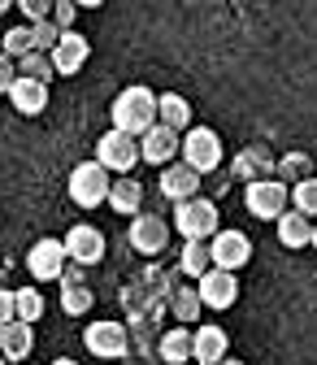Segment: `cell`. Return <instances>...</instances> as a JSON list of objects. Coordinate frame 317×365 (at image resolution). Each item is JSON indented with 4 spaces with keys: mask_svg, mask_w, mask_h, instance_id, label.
<instances>
[{
    "mask_svg": "<svg viewBox=\"0 0 317 365\" xmlns=\"http://www.w3.org/2000/svg\"><path fill=\"white\" fill-rule=\"evenodd\" d=\"M109 118H113V126L126 130V135H144V130L157 122V91L144 87V83L118 91V101L109 105Z\"/></svg>",
    "mask_w": 317,
    "mask_h": 365,
    "instance_id": "cell-1",
    "label": "cell"
},
{
    "mask_svg": "<svg viewBox=\"0 0 317 365\" xmlns=\"http://www.w3.org/2000/svg\"><path fill=\"white\" fill-rule=\"evenodd\" d=\"M109 187H113V170L100 165V161H83L70 170V182L66 192L78 209H96V205H109Z\"/></svg>",
    "mask_w": 317,
    "mask_h": 365,
    "instance_id": "cell-2",
    "label": "cell"
},
{
    "mask_svg": "<svg viewBox=\"0 0 317 365\" xmlns=\"http://www.w3.org/2000/svg\"><path fill=\"white\" fill-rule=\"evenodd\" d=\"M244 205L261 222H279L291 209V187H287V182H279V178H252L248 192H244Z\"/></svg>",
    "mask_w": 317,
    "mask_h": 365,
    "instance_id": "cell-3",
    "label": "cell"
},
{
    "mask_svg": "<svg viewBox=\"0 0 317 365\" xmlns=\"http://www.w3.org/2000/svg\"><path fill=\"white\" fill-rule=\"evenodd\" d=\"M170 226L183 240H209L217 231V205L204 200V196H187V200L174 205V222Z\"/></svg>",
    "mask_w": 317,
    "mask_h": 365,
    "instance_id": "cell-4",
    "label": "cell"
},
{
    "mask_svg": "<svg viewBox=\"0 0 317 365\" xmlns=\"http://www.w3.org/2000/svg\"><path fill=\"white\" fill-rule=\"evenodd\" d=\"M96 161L109 165L113 174H130L135 165L144 161V157H140V135H126V130L109 126L100 140H96Z\"/></svg>",
    "mask_w": 317,
    "mask_h": 365,
    "instance_id": "cell-5",
    "label": "cell"
},
{
    "mask_svg": "<svg viewBox=\"0 0 317 365\" xmlns=\"http://www.w3.org/2000/svg\"><path fill=\"white\" fill-rule=\"evenodd\" d=\"M178 157H183L192 170H200V174L217 170V165H222V140H217V130H213V126H187Z\"/></svg>",
    "mask_w": 317,
    "mask_h": 365,
    "instance_id": "cell-6",
    "label": "cell"
},
{
    "mask_svg": "<svg viewBox=\"0 0 317 365\" xmlns=\"http://www.w3.org/2000/svg\"><path fill=\"white\" fill-rule=\"evenodd\" d=\"M70 265V252H66V240H39L26 248V274L39 283H61V274Z\"/></svg>",
    "mask_w": 317,
    "mask_h": 365,
    "instance_id": "cell-7",
    "label": "cell"
},
{
    "mask_svg": "<svg viewBox=\"0 0 317 365\" xmlns=\"http://www.w3.org/2000/svg\"><path fill=\"white\" fill-rule=\"evenodd\" d=\"M196 287H200L204 309H213V313L235 309V300H239V279H235V269H222V265H209L200 279H196Z\"/></svg>",
    "mask_w": 317,
    "mask_h": 365,
    "instance_id": "cell-8",
    "label": "cell"
},
{
    "mask_svg": "<svg viewBox=\"0 0 317 365\" xmlns=\"http://www.w3.org/2000/svg\"><path fill=\"white\" fill-rule=\"evenodd\" d=\"M178 148H183V130L165 126L161 118L140 135V157H144L148 165H170V161L178 157Z\"/></svg>",
    "mask_w": 317,
    "mask_h": 365,
    "instance_id": "cell-9",
    "label": "cell"
},
{
    "mask_svg": "<svg viewBox=\"0 0 317 365\" xmlns=\"http://www.w3.org/2000/svg\"><path fill=\"white\" fill-rule=\"evenodd\" d=\"M170 231H174V226L161 213H135L130 217V248L144 252V257H157V252H165Z\"/></svg>",
    "mask_w": 317,
    "mask_h": 365,
    "instance_id": "cell-10",
    "label": "cell"
},
{
    "mask_svg": "<svg viewBox=\"0 0 317 365\" xmlns=\"http://www.w3.org/2000/svg\"><path fill=\"white\" fill-rule=\"evenodd\" d=\"M209 252H213V265H222V269H244L248 261H252V240L244 235V231H217L209 235Z\"/></svg>",
    "mask_w": 317,
    "mask_h": 365,
    "instance_id": "cell-11",
    "label": "cell"
},
{
    "mask_svg": "<svg viewBox=\"0 0 317 365\" xmlns=\"http://www.w3.org/2000/svg\"><path fill=\"white\" fill-rule=\"evenodd\" d=\"M83 344H87V352L92 356H100V361H118V356H126V327L122 322H109V317H100V322H92L83 331Z\"/></svg>",
    "mask_w": 317,
    "mask_h": 365,
    "instance_id": "cell-12",
    "label": "cell"
},
{
    "mask_svg": "<svg viewBox=\"0 0 317 365\" xmlns=\"http://www.w3.org/2000/svg\"><path fill=\"white\" fill-rule=\"evenodd\" d=\"M48 57H53V70L70 78V74H78V70L87 66V57H92V43H87V35H78L74 26H66L61 39L48 48Z\"/></svg>",
    "mask_w": 317,
    "mask_h": 365,
    "instance_id": "cell-13",
    "label": "cell"
},
{
    "mask_svg": "<svg viewBox=\"0 0 317 365\" xmlns=\"http://www.w3.org/2000/svg\"><path fill=\"white\" fill-rule=\"evenodd\" d=\"M66 252H70L74 265H100L105 261V235L92 222H78L66 231Z\"/></svg>",
    "mask_w": 317,
    "mask_h": 365,
    "instance_id": "cell-14",
    "label": "cell"
},
{
    "mask_svg": "<svg viewBox=\"0 0 317 365\" xmlns=\"http://www.w3.org/2000/svg\"><path fill=\"white\" fill-rule=\"evenodd\" d=\"M165 174H161V196L165 200H187V196H200V170H192L187 161H170V165H161Z\"/></svg>",
    "mask_w": 317,
    "mask_h": 365,
    "instance_id": "cell-15",
    "label": "cell"
},
{
    "mask_svg": "<svg viewBox=\"0 0 317 365\" xmlns=\"http://www.w3.org/2000/svg\"><path fill=\"white\" fill-rule=\"evenodd\" d=\"M9 105L22 113V118H39L43 109H48V83H39L31 74H18L14 87H9Z\"/></svg>",
    "mask_w": 317,
    "mask_h": 365,
    "instance_id": "cell-16",
    "label": "cell"
},
{
    "mask_svg": "<svg viewBox=\"0 0 317 365\" xmlns=\"http://www.w3.org/2000/svg\"><path fill=\"white\" fill-rule=\"evenodd\" d=\"M226 356H231V335H226L217 322H200L196 327V352H192V361L196 365H217Z\"/></svg>",
    "mask_w": 317,
    "mask_h": 365,
    "instance_id": "cell-17",
    "label": "cell"
},
{
    "mask_svg": "<svg viewBox=\"0 0 317 365\" xmlns=\"http://www.w3.org/2000/svg\"><path fill=\"white\" fill-rule=\"evenodd\" d=\"M31 348H35V322L14 317V322L0 327V352H5V361H26Z\"/></svg>",
    "mask_w": 317,
    "mask_h": 365,
    "instance_id": "cell-18",
    "label": "cell"
},
{
    "mask_svg": "<svg viewBox=\"0 0 317 365\" xmlns=\"http://www.w3.org/2000/svg\"><path fill=\"white\" fill-rule=\"evenodd\" d=\"M109 209L135 217V213L144 209V182L135 178V174H118V178H113V187H109Z\"/></svg>",
    "mask_w": 317,
    "mask_h": 365,
    "instance_id": "cell-19",
    "label": "cell"
},
{
    "mask_svg": "<svg viewBox=\"0 0 317 365\" xmlns=\"http://www.w3.org/2000/svg\"><path fill=\"white\" fill-rule=\"evenodd\" d=\"M274 226H279V244H283V248H291V252L313 244V217H308V213H300L296 205H291Z\"/></svg>",
    "mask_w": 317,
    "mask_h": 365,
    "instance_id": "cell-20",
    "label": "cell"
},
{
    "mask_svg": "<svg viewBox=\"0 0 317 365\" xmlns=\"http://www.w3.org/2000/svg\"><path fill=\"white\" fill-rule=\"evenodd\" d=\"M92 304H96V296H92V287H87L74 269H66L61 274V313H70V317H83V313H92Z\"/></svg>",
    "mask_w": 317,
    "mask_h": 365,
    "instance_id": "cell-21",
    "label": "cell"
},
{
    "mask_svg": "<svg viewBox=\"0 0 317 365\" xmlns=\"http://www.w3.org/2000/svg\"><path fill=\"white\" fill-rule=\"evenodd\" d=\"M161 361L165 365H183V361H192V352H196V331L183 322V327H174V331H165L161 335Z\"/></svg>",
    "mask_w": 317,
    "mask_h": 365,
    "instance_id": "cell-22",
    "label": "cell"
},
{
    "mask_svg": "<svg viewBox=\"0 0 317 365\" xmlns=\"http://www.w3.org/2000/svg\"><path fill=\"white\" fill-rule=\"evenodd\" d=\"M157 118L174 130H187L192 126V105L187 96H178V91H165V96H157Z\"/></svg>",
    "mask_w": 317,
    "mask_h": 365,
    "instance_id": "cell-23",
    "label": "cell"
},
{
    "mask_svg": "<svg viewBox=\"0 0 317 365\" xmlns=\"http://www.w3.org/2000/svg\"><path fill=\"white\" fill-rule=\"evenodd\" d=\"M213 265V252H209V240H187L183 244V257H178V269L187 274V279H200V274Z\"/></svg>",
    "mask_w": 317,
    "mask_h": 365,
    "instance_id": "cell-24",
    "label": "cell"
},
{
    "mask_svg": "<svg viewBox=\"0 0 317 365\" xmlns=\"http://www.w3.org/2000/svg\"><path fill=\"white\" fill-rule=\"evenodd\" d=\"M200 309H204V300H200V287H178L174 292V313H178V322H200Z\"/></svg>",
    "mask_w": 317,
    "mask_h": 365,
    "instance_id": "cell-25",
    "label": "cell"
},
{
    "mask_svg": "<svg viewBox=\"0 0 317 365\" xmlns=\"http://www.w3.org/2000/svg\"><path fill=\"white\" fill-rule=\"evenodd\" d=\"M18 74H31V78H39V83H48L57 70H53V57H48V53L31 48L26 57H18Z\"/></svg>",
    "mask_w": 317,
    "mask_h": 365,
    "instance_id": "cell-26",
    "label": "cell"
},
{
    "mask_svg": "<svg viewBox=\"0 0 317 365\" xmlns=\"http://www.w3.org/2000/svg\"><path fill=\"white\" fill-rule=\"evenodd\" d=\"M291 205L308 217H317V174H304L296 187H291Z\"/></svg>",
    "mask_w": 317,
    "mask_h": 365,
    "instance_id": "cell-27",
    "label": "cell"
},
{
    "mask_svg": "<svg viewBox=\"0 0 317 365\" xmlns=\"http://www.w3.org/2000/svg\"><path fill=\"white\" fill-rule=\"evenodd\" d=\"M14 296H18V317L22 322H39L43 317V292L39 287H18Z\"/></svg>",
    "mask_w": 317,
    "mask_h": 365,
    "instance_id": "cell-28",
    "label": "cell"
},
{
    "mask_svg": "<svg viewBox=\"0 0 317 365\" xmlns=\"http://www.w3.org/2000/svg\"><path fill=\"white\" fill-rule=\"evenodd\" d=\"M0 48H5L14 61H18V57H26V53L35 48V39H31V22H22V26L5 31V43H0Z\"/></svg>",
    "mask_w": 317,
    "mask_h": 365,
    "instance_id": "cell-29",
    "label": "cell"
},
{
    "mask_svg": "<svg viewBox=\"0 0 317 365\" xmlns=\"http://www.w3.org/2000/svg\"><path fill=\"white\" fill-rule=\"evenodd\" d=\"M31 39H35V48H39V53H48L53 43L61 39V26H57L53 18H43V22H31Z\"/></svg>",
    "mask_w": 317,
    "mask_h": 365,
    "instance_id": "cell-30",
    "label": "cell"
},
{
    "mask_svg": "<svg viewBox=\"0 0 317 365\" xmlns=\"http://www.w3.org/2000/svg\"><path fill=\"white\" fill-rule=\"evenodd\" d=\"M18 9L26 22H43V18H53V0H18Z\"/></svg>",
    "mask_w": 317,
    "mask_h": 365,
    "instance_id": "cell-31",
    "label": "cell"
},
{
    "mask_svg": "<svg viewBox=\"0 0 317 365\" xmlns=\"http://www.w3.org/2000/svg\"><path fill=\"white\" fill-rule=\"evenodd\" d=\"M74 18H78V0H53V22L66 31V26H74Z\"/></svg>",
    "mask_w": 317,
    "mask_h": 365,
    "instance_id": "cell-32",
    "label": "cell"
},
{
    "mask_svg": "<svg viewBox=\"0 0 317 365\" xmlns=\"http://www.w3.org/2000/svg\"><path fill=\"white\" fill-rule=\"evenodd\" d=\"M14 78H18V61L0 48V96H9V87H14Z\"/></svg>",
    "mask_w": 317,
    "mask_h": 365,
    "instance_id": "cell-33",
    "label": "cell"
},
{
    "mask_svg": "<svg viewBox=\"0 0 317 365\" xmlns=\"http://www.w3.org/2000/svg\"><path fill=\"white\" fill-rule=\"evenodd\" d=\"M14 317H18V296H14L9 287H0V327L14 322Z\"/></svg>",
    "mask_w": 317,
    "mask_h": 365,
    "instance_id": "cell-34",
    "label": "cell"
},
{
    "mask_svg": "<svg viewBox=\"0 0 317 365\" xmlns=\"http://www.w3.org/2000/svg\"><path fill=\"white\" fill-rule=\"evenodd\" d=\"M105 0H78V9H100Z\"/></svg>",
    "mask_w": 317,
    "mask_h": 365,
    "instance_id": "cell-35",
    "label": "cell"
},
{
    "mask_svg": "<svg viewBox=\"0 0 317 365\" xmlns=\"http://www.w3.org/2000/svg\"><path fill=\"white\" fill-rule=\"evenodd\" d=\"M14 5H18V0H0V14H9Z\"/></svg>",
    "mask_w": 317,
    "mask_h": 365,
    "instance_id": "cell-36",
    "label": "cell"
},
{
    "mask_svg": "<svg viewBox=\"0 0 317 365\" xmlns=\"http://www.w3.org/2000/svg\"><path fill=\"white\" fill-rule=\"evenodd\" d=\"M308 248H313V252H317V217H313V244H308Z\"/></svg>",
    "mask_w": 317,
    "mask_h": 365,
    "instance_id": "cell-37",
    "label": "cell"
},
{
    "mask_svg": "<svg viewBox=\"0 0 317 365\" xmlns=\"http://www.w3.org/2000/svg\"><path fill=\"white\" fill-rule=\"evenodd\" d=\"M53 365H78V361H70V356H57V361H53Z\"/></svg>",
    "mask_w": 317,
    "mask_h": 365,
    "instance_id": "cell-38",
    "label": "cell"
},
{
    "mask_svg": "<svg viewBox=\"0 0 317 365\" xmlns=\"http://www.w3.org/2000/svg\"><path fill=\"white\" fill-rule=\"evenodd\" d=\"M217 365H244V361H235V356H226V361H217Z\"/></svg>",
    "mask_w": 317,
    "mask_h": 365,
    "instance_id": "cell-39",
    "label": "cell"
},
{
    "mask_svg": "<svg viewBox=\"0 0 317 365\" xmlns=\"http://www.w3.org/2000/svg\"><path fill=\"white\" fill-rule=\"evenodd\" d=\"M0 365H9V361H5V352H0Z\"/></svg>",
    "mask_w": 317,
    "mask_h": 365,
    "instance_id": "cell-40",
    "label": "cell"
},
{
    "mask_svg": "<svg viewBox=\"0 0 317 365\" xmlns=\"http://www.w3.org/2000/svg\"><path fill=\"white\" fill-rule=\"evenodd\" d=\"M22 365H26V361H22Z\"/></svg>",
    "mask_w": 317,
    "mask_h": 365,
    "instance_id": "cell-41",
    "label": "cell"
}]
</instances>
